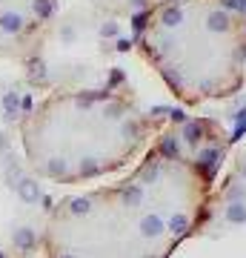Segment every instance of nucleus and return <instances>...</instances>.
Returning <instances> with one entry per match:
<instances>
[{"label":"nucleus","mask_w":246,"mask_h":258,"mask_svg":"<svg viewBox=\"0 0 246 258\" xmlns=\"http://www.w3.org/2000/svg\"><path fill=\"white\" fill-rule=\"evenodd\" d=\"M226 158L229 135L215 118L169 120L126 178L57 198L43 258H172L206 227Z\"/></svg>","instance_id":"f257e3e1"},{"label":"nucleus","mask_w":246,"mask_h":258,"mask_svg":"<svg viewBox=\"0 0 246 258\" xmlns=\"http://www.w3.org/2000/svg\"><path fill=\"white\" fill-rule=\"evenodd\" d=\"M160 129L123 89H69L29 109L20 152L43 184L74 186L137 161Z\"/></svg>","instance_id":"f03ea898"},{"label":"nucleus","mask_w":246,"mask_h":258,"mask_svg":"<svg viewBox=\"0 0 246 258\" xmlns=\"http://www.w3.org/2000/svg\"><path fill=\"white\" fill-rule=\"evenodd\" d=\"M137 49L186 106L246 86V12L237 0H160L137 20Z\"/></svg>","instance_id":"7ed1b4c3"},{"label":"nucleus","mask_w":246,"mask_h":258,"mask_svg":"<svg viewBox=\"0 0 246 258\" xmlns=\"http://www.w3.org/2000/svg\"><path fill=\"white\" fill-rule=\"evenodd\" d=\"M57 195L32 172L20 149L0 138V258H43Z\"/></svg>","instance_id":"20e7f679"},{"label":"nucleus","mask_w":246,"mask_h":258,"mask_svg":"<svg viewBox=\"0 0 246 258\" xmlns=\"http://www.w3.org/2000/svg\"><path fill=\"white\" fill-rule=\"evenodd\" d=\"M206 232H246V149L235 155L232 166L220 172L212 207L206 218Z\"/></svg>","instance_id":"39448f33"},{"label":"nucleus","mask_w":246,"mask_h":258,"mask_svg":"<svg viewBox=\"0 0 246 258\" xmlns=\"http://www.w3.org/2000/svg\"><path fill=\"white\" fill-rule=\"evenodd\" d=\"M95 6H101L103 12H112V15H143L152 6H157L160 0H92Z\"/></svg>","instance_id":"423d86ee"}]
</instances>
